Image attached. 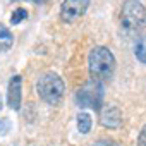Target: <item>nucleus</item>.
Segmentation results:
<instances>
[{
	"instance_id": "1",
	"label": "nucleus",
	"mask_w": 146,
	"mask_h": 146,
	"mask_svg": "<svg viewBox=\"0 0 146 146\" xmlns=\"http://www.w3.org/2000/svg\"><path fill=\"white\" fill-rule=\"evenodd\" d=\"M90 76L91 81L96 83H105L113 76V70H115V57L113 53L107 48V46H95L90 52Z\"/></svg>"
},
{
	"instance_id": "2",
	"label": "nucleus",
	"mask_w": 146,
	"mask_h": 146,
	"mask_svg": "<svg viewBox=\"0 0 146 146\" xmlns=\"http://www.w3.org/2000/svg\"><path fill=\"white\" fill-rule=\"evenodd\" d=\"M146 23V9L139 0H125L120 9V29L125 36H134Z\"/></svg>"
},
{
	"instance_id": "3",
	"label": "nucleus",
	"mask_w": 146,
	"mask_h": 146,
	"mask_svg": "<svg viewBox=\"0 0 146 146\" xmlns=\"http://www.w3.org/2000/svg\"><path fill=\"white\" fill-rule=\"evenodd\" d=\"M36 90H38V95L43 102H46L48 105H57V103H60V100L64 96L65 86H64V81L57 74L46 72V74H43L38 79Z\"/></svg>"
},
{
	"instance_id": "4",
	"label": "nucleus",
	"mask_w": 146,
	"mask_h": 146,
	"mask_svg": "<svg viewBox=\"0 0 146 146\" xmlns=\"http://www.w3.org/2000/svg\"><path fill=\"white\" fill-rule=\"evenodd\" d=\"M78 103L79 107H91L95 110L100 108V103L103 100V86L102 83L91 81L90 84H86L83 90L78 91Z\"/></svg>"
},
{
	"instance_id": "5",
	"label": "nucleus",
	"mask_w": 146,
	"mask_h": 146,
	"mask_svg": "<svg viewBox=\"0 0 146 146\" xmlns=\"http://www.w3.org/2000/svg\"><path fill=\"white\" fill-rule=\"evenodd\" d=\"M90 0H64L60 5V19L67 24H72L86 14Z\"/></svg>"
},
{
	"instance_id": "6",
	"label": "nucleus",
	"mask_w": 146,
	"mask_h": 146,
	"mask_svg": "<svg viewBox=\"0 0 146 146\" xmlns=\"http://www.w3.org/2000/svg\"><path fill=\"white\" fill-rule=\"evenodd\" d=\"M21 86H23V78L19 74L12 76L9 81V88H7V105L16 112L21 110V102H23Z\"/></svg>"
},
{
	"instance_id": "7",
	"label": "nucleus",
	"mask_w": 146,
	"mask_h": 146,
	"mask_svg": "<svg viewBox=\"0 0 146 146\" xmlns=\"http://www.w3.org/2000/svg\"><path fill=\"white\" fill-rule=\"evenodd\" d=\"M102 124L108 129H117L122 124V113L115 105H108L105 107V110L102 112Z\"/></svg>"
},
{
	"instance_id": "8",
	"label": "nucleus",
	"mask_w": 146,
	"mask_h": 146,
	"mask_svg": "<svg viewBox=\"0 0 146 146\" xmlns=\"http://www.w3.org/2000/svg\"><path fill=\"white\" fill-rule=\"evenodd\" d=\"M14 43V36L12 33L4 26V24H0V52H7Z\"/></svg>"
},
{
	"instance_id": "9",
	"label": "nucleus",
	"mask_w": 146,
	"mask_h": 146,
	"mask_svg": "<svg viewBox=\"0 0 146 146\" xmlns=\"http://www.w3.org/2000/svg\"><path fill=\"white\" fill-rule=\"evenodd\" d=\"M134 55L141 64H146V36H139L134 41Z\"/></svg>"
},
{
	"instance_id": "10",
	"label": "nucleus",
	"mask_w": 146,
	"mask_h": 146,
	"mask_svg": "<svg viewBox=\"0 0 146 146\" xmlns=\"http://www.w3.org/2000/svg\"><path fill=\"white\" fill-rule=\"evenodd\" d=\"M91 115L90 113H86V112H81L79 115H78V131L81 132V134H88L90 131H91Z\"/></svg>"
},
{
	"instance_id": "11",
	"label": "nucleus",
	"mask_w": 146,
	"mask_h": 146,
	"mask_svg": "<svg viewBox=\"0 0 146 146\" xmlns=\"http://www.w3.org/2000/svg\"><path fill=\"white\" fill-rule=\"evenodd\" d=\"M24 19H28V11L23 9V7L16 9V11L12 12V16H11V23H12V24H19V23H23Z\"/></svg>"
},
{
	"instance_id": "12",
	"label": "nucleus",
	"mask_w": 146,
	"mask_h": 146,
	"mask_svg": "<svg viewBox=\"0 0 146 146\" xmlns=\"http://www.w3.org/2000/svg\"><path fill=\"white\" fill-rule=\"evenodd\" d=\"M11 127H12V124L9 119H0V136H5L11 131Z\"/></svg>"
},
{
	"instance_id": "13",
	"label": "nucleus",
	"mask_w": 146,
	"mask_h": 146,
	"mask_svg": "<svg viewBox=\"0 0 146 146\" xmlns=\"http://www.w3.org/2000/svg\"><path fill=\"white\" fill-rule=\"evenodd\" d=\"M93 146H119V143L113 139H98L96 143H93Z\"/></svg>"
},
{
	"instance_id": "14",
	"label": "nucleus",
	"mask_w": 146,
	"mask_h": 146,
	"mask_svg": "<svg viewBox=\"0 0 146 146\" xmlns=\"http://www.w3.org/2000/svg\"><path fill=\"white\" fill-rule=\"evenodd\" d=\"M137 144H139V146H146V125H144V127L141 129V132H139Z\"/></svg>"
},
{
	"instance_id": "15",
	"label": "nucleus",
	"mask_w": 146,
	"mask_h": 146,
	"mask_svg": "<svg viewBox=\"0 0 146 146\" xmlns=\"http://www.w3.org/2000/svg\"><path fill=\"white\" fill-rule=\"evenodd\" d=\"M35 4H45V2H48V0H33Z\"/></svg>"
},
{
	"instance_id": "16",
	"label": "nucleus",
	"mask_w": 146,
	"mask_h": 146,
	"mask_svg": "<svg viewBox=\"0 0 146 146\" xmlns=\"http://www.w3.org/2000/svg\"><path fill=\"white\" fill-rule=\"evenodd\" d=\"M0 110H2V100H0Z\"/></svg>"
}]
</instances>
